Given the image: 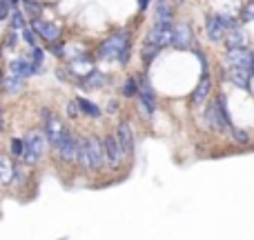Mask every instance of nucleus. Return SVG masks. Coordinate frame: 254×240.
<instances>
[{
    "mask_svg": "<svg viewBox=\"0 0 254 240\" xmlns=\"http://www.w3.org/2000/svg\"><path fill=\"white\" fill-rule=\"evenodd\" d=\"M121 92H123L125 98H134L138 96V80L134 78V76H129V78L123 83V87H121Z\"/></svg>",
    "mask_w": 254,
    "mask_h": 240,
    "instance_id": "obj_24",
    "label": "nucleus"
},
{
    "mask_svg": "<svg viewBox=\"0 0 254 240\" xmlns=\"http://www.w3.org/2000/svg\"><path fill=\"white\" fill-rule=\"evenodd\" d=\"M172 31H174V20H156L147 36V43L156 45L158 49L172 45Z\"/></svg>",
    "mask_w": 254,
    "mask_h": 240,
    "instance_id": "obj_6",
    "label": "nucleus"
},
{
    "mask_svg": "<svg viewBox=\"0 0 254 240\" xmlns=\"http://www.w3.org/2000/svg\"><path fill=\"white\" fill-rule=\"evenodd\" d=\"M27 58H29V60L40 69V67H43V62H45V51L38 47V45H36V47H29V56H27Z\"/></svg>",
    "mask_w": 254,
    "mask_h": 240,
    "instance_id": "obj_27",
    "label": "nucleus"
},
{
    "mask_svg": "<svg viewBox=\"0 0 254 240\" xmlns=\"http://www.w3.org/2000/svg\"><path fill=\"white\" fill-rule=\"evenodd\" d=\"M116 138H119L125 156H134V134H131V127L127 125V122H121L119 125V129H116Z\"/></svg>",
    "mask_w": 254,
    "mask_h": 240,
    "instance_id": "obj_13",
    "label": "nucleus"
},
{
    "mask_svg": "<svg viewBox=\"0 0 254 240\" xmlns=\"http://www.w3.org/2000/svg\"><path fill=\"white\" fill-rule=\"evenodd\" d=\"M103 149H105V160H107V165H110V167H119L121 160L125 158L119 138H116V136H112V134L105 136V140H103Z\"/></svg>",
    "mask_w": 254,
    "mask_h": 240,
    "instance_id": "obj_9",
    "label": "nucleus"
},
{
    "mask_svg": "<svg viewBox=\"0 0 254 240\" xmlns=\"http://www.w3.org/2000/svg\"><path fill=\"white\" fill-rule=\"evenodd\" d=\"M89 71H92V58H87V56H76V58H71V60H69V74L85 78Z\"/></svg>",
    "mask_w": 254,
    "mask_h": 240,
    "instance_id": "obj_15",
    "label": "nucleus"
},
{
    "mask_svg": "<svg viewBox=\"0 0 254 240\" xmlns=\"http://www.w3.org/2000/svg\"><path fill=\"white\" fill-rule=\"evenodd\" d=\"M43 120H45V136H47L49 144H52V147L56 149L58 144L63 143V138H65V134H67L65 125H63V120L58 118L56 114H52V111H49V109H45Z\"/></svg>",
    "mask_w": 254,
    "mask_h": 240,
    "instance_id": "obj_5",
    "label": "nucleus"
},
{
    "mask_svg": "<svg viewBox=\"0 0 254 240\" xmlns=\"http://www.w3.org/2000/svg\"><path fill=\"white\" fill-rule=\"evenodd\" d=\"M225 45H228V49H246L248 47V36L239 29H232L230 36L225 38Z\"/></svg>",
    "mask_w": 254,
    "mask_h": 240,
    "instance_id": "obj_21",
    "label": "nucleus"
},
{
    "mask_svg": "<svg viewBox=\"0 0 254 240\" xmlns=\"http://www.w3.org/2000/svg\"><path fill=\"white\" fill-rule=\"evenodd\" d=\"M13 169H16V165L0 153V187H7L13 183Z\"/></svg>",
    "mask_w": 254,
    "mask_h": 240,
    "instance_id": "obj_17",
    "label": "nucleus"
},
{
    "mask_svg": "<svg viewBox=\"0 0 254 240\" xmlns=\"http://www.w3.org/2000/svg\"><path fill=\"white\" fill-rule=\"evenodd\" d=\"M147 7H149V0H138V9H140V11H145Z\"/></svg>",
    "mask_w": 254,
    "mask_h": 240,
    "instance_id": "obj_38",
    "label": "nucleus"
},
{
    "mask_svg": "<svg viewBox=\"0 0 254 240\" xmlns=\"http://www.w3.org/2000/svg\"><path fill=\"white\" fill-rule=\"evenodd\" d=\"M107 83V76L105 74H101V71H96V69H92L87 76L83 78V85L87 89H92V87H103V85Z\"/></svg>",
    "mask_w": 254,
    "mask_h": 240,
    "instance_id": "obj_22",
    "label": "nucleus"
},
{
    "mask_svg": "<svg viewBox=\"0 0 254 240\" xmlns=\"http://www.w3.org/2000/svg\"><path fill=\"white\" fill-rule=\"evenodd\" d=\"M47 136L43 134V131H29V134L25 136V162L27 165H34V162H38L40 158L45 156V149H47Z\"/></svg>",
    "mask_w": 254,
    "mask_h": 240,
    "instance_id": "obj_3",
    "label": "nucleus"
},
{
    "mask_svg": "<svg viewBox=\"0 0 254 240\" xmlns=\"http://www.w3.org/2000/svg\"><path fill=\"white\" fill-rule=\"evenodd\" d=\"M76 162H78L80 169L96 171L94 169V156H92V143H89V138H78V143H76Z\"/></svg>",
    "mask_w": 254,
    "mask_h": 240,
    "instance_id": "obj_10",
    "label": "nucleus"
},
{
    "mask_svg": "<svg viewBox=\"0 0 254 240\" xmlns=\"http://www.w3.org/2000/svg\"><path fill=\"white\" fill-rule=\"evenodd\" d=\"M22 87H25V78H20V76H16V74L7 76V80H4V92H7L9 96L16 94V92H20Z\"/></svg>",
    "mask_w": 254,
    "mask_h": 240,
    "instance_id": "obj_23",
    "label": "nucleus"
},
{
    "mask_svg": "<svg viewBox=\"0 0 254 240\" xmlns=\"http://www.w3.org/2000/svg\"><path fill=\"white\" fill-rule=\"evenodd\" d=\"M129 47V36L125 34V31H121V34L112 36V38H107L105 43L101 45V49H98V56L103 58V60H119L121 51H125V49Z\"/></svg>",
    "mask_w": 254,
    "mask_h": 240,
    "instance_id": "obj_4",
    "label": "nucleus"
},
{
    "mask_svg": "<svg viewBox=\"0 0 254 240\" xmlns=\"http://www.w3.org/2000/svg\"><path fill=\"white\" fill-rule=\"evenodd\" d=\"M31 27H34V31L38 36H43L47 43H56L58 38H61V27L56 25V22L52 20H43V18H34L31 20Z\"/></svg>",
    "mask_w": 254,
    "mask_h": 240,
    "instance_id": "obj_11",
    "label": "nucleus"
},
{
    "mask_svg": "<svg viewBox=\"0 0 254 240\" xmlns=\"http://www.w3.org/2000/svg\"><path fill=\"white\" fill-rule=\"evenodd\" d=\"M230 131H232V138L237 140V143H241V144H246L248 140H250L246 131H241V129H234V127H230Z\"/></svg>",
    "mask_w": 254,
    "mask_h": 240,
    "instance_id": "obj_31",
    "label": "nucleus"
},
{
    "mask_svg": "<svg viewBox=\"0 0 254 240\" xmlns=\"http://www.w3.org/2000/svg\"><path fill=\"white\" fill-rule=\"evenodd\" d=\"M0 131H4V114L0 111Z\"/></svg>",
    "mask_w": 254,
    "mask_h": 240,
    "instance_id": "obj_39",
    "label": "nucleus"
},
{
    "mask_svg": "<svg viewBox=\"0 0 254 240\" xmlns=\"http://www.w3.org/2000/svg\"><path fill=\"white\" fill-rule=\"evenodd\" d=\"M248 71H250V76L254 78V51L250 53V62H248Z\"/></svg>",
    "mask_w": 254,
    "mask_h": 240,
    "instance_id": "obj_35",
    "label": "nucleus"
},
{
    "mask_svg": "<svg viewBox=\"0 0 254 240\" xmlns=\"http://www.w3.org/2000/svg\"><path fill=\"white\" fill-rule=\"evenodd\" d=\"M230 80L241 89H250L252 76H250V71L243 69V67H230Z\"/></svg>",
    "mask_w": 254,
    "mask_h": 240,
    "instance_id": "obj_18",
    "label": "nucleus"
},
{
    "mask_svg": "<svg viewBox=\"0 0 254 240\" xmlns=\"http://www.w3.org/2000/svg\"><path fill=\"white\" fill-rule=\"evenodd\" d=\"M89 143H92V156H94V169H101L105 165V149H103V140L96 136H89Z\"/></svg>",
    "mask_w": 254,
    "mask_h": 240,
    "instance_id": "obj_19",
    "label": "nucleus"
},
{
    "mask_svg": "<svg viewBox=\"0 0 254 240\" xmlns=\"http://www.w3.org/2000/svg\"><path fill=\"white\" fill-rule=\"evenodd\" d=\"M172 47H176V49L196 47V45H194L192 27H190L188 22H176L174 25V31H172Z\"/></svg>",
    "mask_w": 254,
    "mask_h": 240,
    "instance_id": "obj_7",
    "label": "nucleus"
},
{
    "mask_svg": "<svg viewBox=\"0 0 254 240\" xmlns=\"http://www.w3.org/2000/svg\"><path fill=\"white\" fill-rule=\"evenodd\" d=\"M20 2H22V0H9V7H11V11H13V9H20Z\"/></svg>",
    "mask_w": 254,
    "mask_h": 240,
    "instance_id": "obj_37",
    "label": "nucleus"
},
{
    "mask_svg": "<svg viewBox=\"0 0 254 240\" xmlns=\"http://www.w3.org/2000/svg\"><path fill=\"white\" fill-rule=\"evenodd\" d=\"M76 102H78V109H80V114H83V116H87V118H101V116H103L101 107H98L96 102L87 100V98H76Z\"/></svg>",
    "mask_w": 254,
    "mask_h": 240,
    "instance_id": "obj_20",
    "label": "nucleus"
},
{
    "mask_svg": "<svg viewBox=\"0 0 254 240\" xmlns=\"http://www.w3.org/2000/svg\"><path fill=\"white\" fill-rule=\"evenodd\" d=\"M243 22H250V20H254V0H250V2L243 7Z\"/></svg>",
    "mask_w": 254,
    "mask_h": 240,
    "instance_id": "obj_30",
    "label": "nucleus"
},
{
    "mask_svg": "<svg viewBox=\"0 0 254 240\" xmlns=\"http://www.w3.org/2000/svg\"><path fill=\"white\" fill-rule=\"evenodd\" d=\"M9 27H11L13 31H22V29H25V13H22L20 9H13V11H11Z\"/></svg>",
    "mask_w": 254,
    "mask_h": 240,
    "instance_id": "obj_25",
    "label": "nucleus"
},
{
    "mask_svg": "<svg viewBox=\"0 0 254 240\" xmlns=\"http://www.w3.org/2000/svg\"><path fill=\"white\" fill-rule=\"evenodd\" d=\"M107 109H110V114H116V109H119V102H114V100H112L110 105H107Z\"/></svg>",
    "mask_w": 254,
    "mask_h": 240,
    "instance_id": "obj_36",
    "label": "nucleus"
},
{
    "mask_svg": "<svg viewBox=\"0 0 254 240\" xmlns=\"http://www.w3.org/2000/svg\"><path fill=\"white\" fill-rule=\"evenodd\" d=\"M22 38H25V43L29 45V47H36L38 45V34L34 31V27H29V29H22Z\"/></svg>",
    "mask_w": 254,
    "mask_h": 240,
    "instance_id": "obj_29",
    "label": "nucleus"
},
{
    "mask_svg": "<svg viewBox=\"0 0 254 240\" xmlns=\"http://www.w3.org/2000/svg\"><path fill=\"white\" fill-rule=\"evenodd\" d=\"M9 147H11V153H13L16 158H22V156H25V138H11Z\"/></svg>",
    "mask_w": 254,
    "mask_h": 240,
    "instance_id": "obj_28",
    "label": "nucleus"
},
{
    "mask_svg": "<svg viewBox=\"0 0 254 240\" xmlns=\"http://www.w3.org/2000/svg\"><path fill=\"white\" fill-rule=\"evenodd\" d=\"M76 143H78V138H76V136H71L69 131H67V134H65V138H63V143L56 147L58 156H61L65 162L76 160Z\"/></svg>",
    "mask_w": 254,
    "mask_h": 240,
    "instance_id": "obj_14",
    "label": "nucleus"
},
{
    "mask_svg": "<svg viewBox=\"0 0 254 240\" xmlns=\"http://www.w3.org/2000/svg\"><path fill=\"white\" fill-rule=\"evenodd\" d=\"M205 118H207V122H210L212 129H216V131H225V129L232 127V122H230V114H228V100H225L223 94L216 96V100L207 107Z\"/></svg>",
    "mask_w": 254,
    "mask_h": 240,
    "instance_id": "obj_2",
    "label": "nucleus"
},
{
    "mask_svg": "<svg viewBox=\"0 0 254 240\" xmlns=\"http://www.w3.org/2000/svg\"><path fill=\"white\" fill-rule=\"evenodd\" d=\"M18 45V31H9V36H7V47H16Z\"/></svg>",
    "mask_w": 254,
    "mask_h": 240,
    "instance_id": "obj_34",
    "label": "nucleus"
},
{
    "mask_svg": "<svg viewBox=\"0 0 254 240\" xmlns=\"http://www.w3.org/2000/svg\"><path fill=\"white\" fill-rule=\"evenodd\" d=\"M232 29H237V18L228 16V13H212V16H207V20H205L207 38H210L212 43L225 40V34Z\"/></svg>",
    "mask_w": 254,
    "mask_h": 240,
    "instance_id": "obj_1",
    "label": "nucleus"
},
{
    "mask_svg": "<svg viewBox=\"0 0 254 240\" xmlns=\"http://www.w3.org/2000/svg\"><path fill=\"white\" fill-rule=\"evenodd\" d=\"M67 114H69V118H76V116L80 114L78 102H76V100H69V102H67Z\"/></svg>",
    "mask_w": 254,
    "mask_h": 240,
    "instance_id": "obj_32",
    "label": "nucleus"
},
{
    "mask_svg": "<svg viewBox=\"0 0 254 240\" xmlns=\"http://www.w3.org/2000/svg\"><path fill=\"white\" fill-rule=\"evenodd\" d=\"M9 71L20 76V78H29V76H34L36 71H40V69L27 56H22V58H13V60L9 62Z\"/></svg>",
    "mask_w": 254,
    "mask_h": 240,
    "instance_id": "obj_12",
    "label": "nucleus"
},
{
    "mask_svg": "<svg viewBox=\"0 0 254 240\" xmlns=\"http://www.w3.org/2000/svg\"><path fill=\"white\" fill-rule=\"evenodd\" d=\"M158 51H161V49H158L156 45H152V43H147V40H145V45H143V60H145V65H149V62L158 56Z\"/></svg>",
    "mask_w": 254,
    "mask_h": 240,
    "instance_id": "obj_26",
    "label": "nucleus"
},
{
    "mask_svg": "<svg viewBox=\"0 0 254 240\" xmlns=\"http://www.w3.org/2000/svg\"><path fill=\"white\" fill-rule=\"evenodd\" d=\"M9 0H0V20H4V18L9 16Z\"/></svg>",
    "mask_w": 254,
    "mask_h": 240,
    "instance_id": "obj_33",
    "label": "nucleus"
},
{
    "mask_svg": "<svg viewBox=\"0 0 254 240\" xmlns=\"http://www.w3.org/2000/svg\"><path fill=\"white\" fill-rule=\"evenodd\" d=\"M138 98H140V109L145 111V116H152L156 111V94H154L152 85L147 83L145 76H140L138 80Z\"/></svg>",
    "mask_w": 254,
    "mask_h": 240,
    "instance_id": "obj_8",
    "label": "nucleus"
},
{
    "mask_svg": "<svg viewBox=\"0 0 254 240\" xmlns=\"http://www.w3.org/2000/svg\"><path fill=\"white\" fill-rule=\"evenodd\" d=\"M210 89H212L210 74H203L201 83H198V87L194 89V94H192V102H194V105H203V102L207 100V96H210Z\"/></svg>",
    "mask_w": 254,
    "mask_h": 240,
    "instance_id": "obj_16",
    "label": "nucleus"
}]
</instances>
